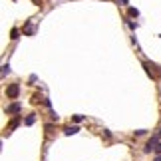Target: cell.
Here are the masks:
<instances>
[{"label":"cell","mask_w":161,"mask_h":161,"mask_svg":"<svg viewBox=\"0 0 161 161\" xmlns=\"http://www.w3.org/2000/svg\"><path fill=\"white\" fill-rule=\"evenodd\" d=\"M18 93H20V86H18V84H10V86L6 88V95H8L10 100H16Z\"/></svg>","instance_id":"obj_1"},{"label":"cell","mask_w":161,"mask_h":161,"mask_svg":"<svg viewBox=\"0 0 161 161\" xmlns=\"http://www.w3.org/2000/svg\"><path fill=\"white\" fill-rule=\"evenodd\" d=\"M157 145H159V143H157V137H151L149 141L145 143L143 151H145V153H151V151H155V149H157Z\"/></svg>","instance_id":"obj_2"},{"label":"cell","mask_w":161,"mask_h":161,"mask_svg":"<svg viewBox=\"0 0 161 161\" xmlns=\"http://www.w3.org/2000/svg\"><path fill=\"white\" fill-rule=\"evenodd\" d=\"M143 68H145V72L149 74L151 78L157 76V66H155V64H151V62H143Z\"/></svg>","instance_id":"obj_3"},{"label":"cell","mask_w":161,"mask_h":161,"mask_svg":"<svg viewBox=\"0 0 161 161\" xmlns=\"http://www.w3.org/2000/svg\"><path fill=\"white\" fill-rule=\"evenodd\" d=\"M20 109H22V105L20 104H12V105H8L4 112H6V114H20Z\"/></svg>","instance_id":"obj_4"},{"label":"cell","mask_w":161,"mask_h":161,"mask_svg":"<svg viewBox=\"0 0 161 161\" xmlns=\"http://www.w3.org/2000/svg\"><path fill=\"white\" fill-rule=\"evenodd\" d=\"M80 131V127H76V125H70V127H64V133L66 135H76Z\"/></svg>","instance_id":"obj_5"},{"label":"cell","mask_w":161,"mask_h":161,"mask_svg":"<svg viewBox=\"0 0 161 161\" xmlns=\"http://www.w3.org/2000/svg\"><path fill=\"white\" fill-rule=\"evenodd\" d=\"M18 123H20V119H18V117H14V119H12V121H10V125L6 127V131H12V129H14V127L18 125Z\"/></svg>","instance_id":"obj_6"},{"label":"cell","mask_w":161,"mask_h":161,"mask_svg":"<svg viewBox=\"0 0 161 161\" xmlns=\"http://www.w3.org/2000/svg\"><path fill=\"white\" fill-rule=\"evenodd\" d=\"M10 38H12V40H18V38H20V32H18V28H12Z\"/></svg>","instance_id":"obj_7"},{"label":"cell","mask_w":161,"mask_h":161,"mask_svg":"<svg viewBox=\"0 0 161 161\" xmlns=\"http://www.w3.org/2000/svg\"><path fill=\"white\" fill-rule=\"evenodd\" d=\"M127 12H129V16H131V18H137V16H139V10H137V8H129Z\"/></svg>","instance_id":"obj_8"},{"label":"cell","mask_w":161,"mask_h":161,"mask_svg":"<svg viewBox=\"0 0 161 161\" xmlns=\"http://www.w3.org/2000/svg\"><path fill=\"white\" fill-rule=\"evenodd\" d=\"M34 121H36V117H34V114H32V115H28V117H26V121H24V123H26V125H32Z\"/></svg>","instance_id":"obj_9"},{"label":"cell","mask_w":161,"mask_h":161,"mask_svg":"<svg viewBox=\"0 0 161 161\" xmlns=\"http://www.w3.org/2000/svg\"><path fill=\"white\" fill-rule=\"evenodd\" d=\"M24 34H26V36H32V34H34V28H32V26H26Z\"/></svg>","instance_id":"obj_10"},{"label":"cell","mask_w":161,"mask_h":161,"mask_svg":"<svg viewBox=\"0 0 161 161\" xmlns=\"http://www.w3.org/2000/svg\"><path fill=\"white\" fill-rule=\"evenodd\" d=\"M8 72H10V66H8V64H4V66H2V76H6Z\"/></svg>","instance_id":"obj_11"},{"label":"cell","mask_w":161,"mask_h":161,"mask_svg":"<svg viewBox=\"0 0 161 161\" xmlns=\"http://www.w3.org/2000/svg\"><path fill=\"white\" fill-rule=\"evenodd\" d=\"M74 121H76V123H80V121H84V115H74Z\"/></svg>","instance_id":"obj_12"},{"label":"cell","mask_w":161,"mask_h":161,"mask_svg":"<svg viewBox=\"0 0 161 161\" xmlns=\"http://www.w3.org/2000/svg\"><path fill=\"white\" fill-rule=\"evenodd\" d=\"M155 153H157V155H161V143L157 145V149H155Z\"/></svg>","instance_id":"obj_13"},{"label":"cell","mask_w":161,"mask_h":161,"mask_svg":"<svg viewBox=\"0 0 161 161\" xmlns=\"http://www.w3.org/2000/svg\"><path fill=\"white\" fill-rule=\"evenodd\" d=\"M153 161H161V155H157V157H155V159H153Z\"/></svg>","instance_id":"obj_14"},{"label":"cell","mask_w":161,"mask_h":161,"mask_svg":"<svg viewBox=\"0 0 161 161\" xmlns=\"http://www.w3.org/2000/svg\"><path fill=\"white\" fill-rule=\"evenodd\" d=\"M159 135H161V129H159Z\"/></svg>","instance_id":"obj_15"}]
</instances>
